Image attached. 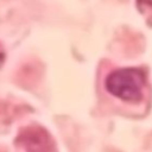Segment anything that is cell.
<instances>
[{
    "label": "cell",
    "mask_w": 152,
    "mask_h": 152,
    "mask_svg": "<svg viewBox=\"0 0 152 152\" xmlns=\"http://www.w3.org/2000/svg\"><path fill=\"white\" fill-rule=\"evenodd\" d=\"M108 93L126 102H138L146 84L144 72L137 68H124L110 72L106 78Z\"/></svg>",
    "instance_id": "obj_1"
},
{
    "label": "cell",
    "mask_w": 152,
    "mask_h": 152,
    "mask_svg": "<svg viewBox=\"0 0 152 152\" xmlns=\"http://www.w3.org/2000/svg\"><path fill=\"white\" fill-rule=\"evenodd\" d=\"M14 144L17 152H55L51 135L37 125L21 128Z\"/></svg>",
    "instance_id": "obj_2"
},
{
    "label": "cell",
    "mask_w": 152,
    "mask_h": 152,
    "mask_svg": "<svg viewBox=\"0 0 152 152\" xmlns=\"http://www.w3.org/2000/svg\"><path fill=\"white\" fill-rule=\"evenodd\" d=\"M40 69L42 68L36 62H27V63L23 64L20 66V69L18 70L17 82L26 88L33 87L38 82V80L42 75Z\"/></svg>",
    "instance_id": "obj_3"
},
{
    "label": "cell",
    "mask_w": 152,
    "mask_h": 152,
    "mask_svg": "<svg viewBox=\"0 0 152 152\" xmlns=\"http://www.w3.org/2000/svg\"><path fill=\"white\" fill-rule=\"evenodd\" d=\"M24 112V106L0 101V131L2 127H7L11 122Z\"/></svg>",
    "instance_id": "obj_4"
},
{
    "label": "cell",
    "mask_w": 152,
    "mask_h": 152,
    "mask_svg": "<svg viewBox=\"0 0 152 152\" xmlns=\"http://www.w3.org/2000/svg\"><path fill=\"white\" fill-rule=\"evenodd\" d=\"M4 59H5V50H4V46H2V44L0 43V66L2 65V63H4Z\"/></svg>",
    "instance_id": "obj_5"
}]
</instances>
